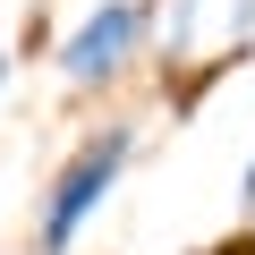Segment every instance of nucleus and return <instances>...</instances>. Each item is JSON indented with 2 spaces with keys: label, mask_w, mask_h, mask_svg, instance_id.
<instances>
[{
  "label": "nucleus",
  "mask_w": 255,
  "mask_h": 255,
  "mask_svg": "<svg viewBox=\"0 0 255 255\" xmlns=\"http://www.w3.org/2000/svg\"><path fill=\"white\" fill-rule=\"evenodd\" d=\"M204 255H255V238H221V247H204Z\"/></svg>",
  "instance_id": "obj_3"
},
{
  "label": "nucleus",
  "mask_w": 255,
  "mask_h": 255,
  "mask_svg": "<svg viewBox=\"0 0 255 255\" xmlns=\"http://www.w3.org/2000/svg\"><path fill=\"white\" fill-rule=\"evenodd\" d=\"M119 162H128V128H111V136H94L68 170H60V187H51V204H43V255H68L77 247V221L111 196V179H119Z\"/></svg>",
  "instance_id": "obj_1"
},
{
  "label": "nucleus",
  "mask_w": 255,
  "mask_h": 255,
  "mask_svg": "<svg viewBox=\"0 0 255 255\" xmlns=\"http://www.w3.org/2000/svg\"><path fill=\"white\" fill-rule=\"evenodd\" d=\"M247 204H255V162H247Z\"/></svg>",
  "instance_id": "obj_4"
},
{
  "label": "nucleus",
  "mask_w": 255,
  "mask_h": 255,
  "mask_svg": "<svg viewBox=\"0 0 255 255\" xmlns=\"http://www.w3.org/2000/svg\"><path fill=\"white\" fill-rule=\"evenodd\" d=\"M0 85H9V60H0Z\"/></svg>",
  "instance_id": "obj_5"
},
{
  "label": "nucleus",
  "mask_w": 255,
  "mask_h": 255,
  "mask_svg": "<svg viewBox=\"0 0 255 255\" xmlns=\"http://www.w3.org/2000/svg\"><path fill=\"white\" fill-rule=\"evenodd\" d=\"M136 34H145V9H136V0H102V9L68 34L60 77H68V85H102V77H119L128 51H136Z\"/></svg>",
  "instance_id": "obj_2"
}]
</instances>
